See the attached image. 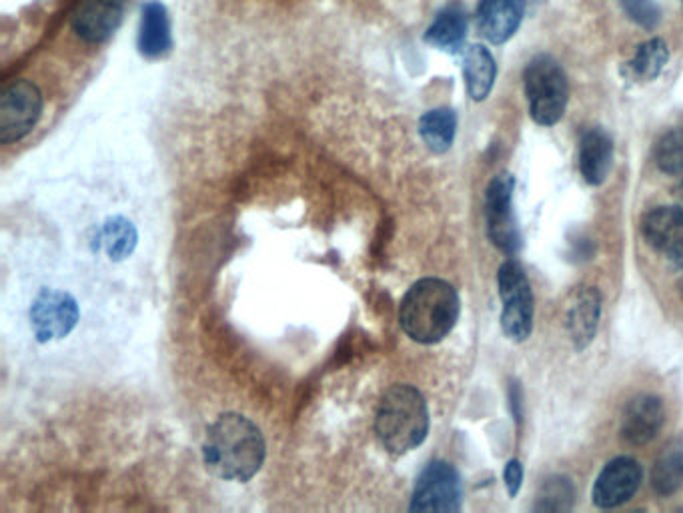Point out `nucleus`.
Here are the masks:
<instances>
[{"mask_svg": "<svg viewBox=\"0 0 683 513\" xmlns=\"http://www.w3.org/2000/svg\"><path fill=\"white\" fill-rule=\"evenodd\" d=\"M526 0H482L477 7V29L493 45H504L524 21Z\"/></svg>", "mask_w": 683, "mask_h": 513, "instance_id": "obj_13", "label": "nucleus"}, {"mask_svg": "<svg viewBox=\"0 0 683 513\" xmlns=\"http://www.w3.org/2000/svg\"><path fill=\"white\" fill-rule=\"evenodd\" d=\"M461 480L448 461H431L415 483L411 512L455 513L461 510Z\"/></svg>", "mask_w": 683, "mask_h": 513, "instance_id": "obj_7", "label": "nucleus"}, {"mask_svg": "<svg viewBox=\"0 0 683 513\" xmlns=\"http://www.w3.org/2000/svg\"><path fill=\"white\" fill-rule=\"evenodd\" d=\"M675 190H678V197H680V201L683 203V181L682 183H680V187H678V189Z\"/></svg>", "mask_w": 683, "mask_h": 513, "instance_id": "obj_28", "label": "nucleus"}, {"mask_svg": "<svg viewBox=\"0 0 683 513\" xmlns=\"http://www.w3.org/2000/svg\"><path fill=\"white\" fill-rule=\"evenodd\" d=\"M463 77L473 101H485L497 77V65L492 53L482 45H471L463 53Z\"/></svg>", "mask_w": 683, "mask_h": 513, "instance_id": "obj_18", "label": "nucleus"}, {"mask_svg": "<svg viewBox=\"0 0 683 513\" xmlns=\"http://www.w3.org/2000/svg\"><path fill=\"white\" fill-rule=\"evenodd\" d=\"M173 46L170 21L165 4L148 2L143 7V19L139 29V51L146 58L167 55Z\"/></svg>", "mask_w": 683, "mask_h": 513, "instance_id": "obj_16", "label": "nucleus"}, {"mask_svg": "<svg viewBox=\"0 0 683 513\" xmlns=\"http://www.w3.org/2000/svg\"><path fill=\"white\" fill-rule=\"evenodd\" d=\"M641 231L658 253L683 268V209L656 207L643 215Z\"/></svg>", "mask_w": 683, "mask_h": 513, "instance_id": "obj_12", "label": "nucleus"}, {"mask_svg": "<svg viewBox=\"0 0 683 513\" xmlns=\"http://www.w3.org/2000/svg\"><path fill=\"white\" fill-rule=\"evenodd\" d=\"M79 305L70 293L43 290L31 307V327L38 343L67 337L79 324Z\"/></svg>", "mask_w": 683, "mask_h": 513, "instance_id": "obj_9", "label": "nucleus"}, {"mask_svg": "<svg viewBox=\"0 0 683 513\" xmlns=\"http://www.w3.org/2000/svg\"><path fill=\"white\" fill-rule=\"evenodd\" d=\"M624 11L634 23L643 29H656L660 24L661 12L656 0H619Z\"/></svg>", "mask_w": 683, "mask_h": 513, "instance_id": "obj_26", "label": "nucleus"}, {"mask_svg": "<svg viewBox=\"0 0 683 513\" xmlns=\"http://www.w3.org/2000/svg\"><path fill=\"white\" fill-rule=\"evenodd\" d=\"M267 456L265 437L257 425L241 413H223L209 425L202 441V463L214 478L249 481L255 478Z\"/></svg>", "mask_w": 683, "mask_h": 513, "instance_id": "obj_1", "label": "nucleus"}, {"mask_svg": "<svg viewBox=\"0 0 683 513\" xmlns=\"http://www.w3.org/2000/svg\"><path fill=\"white\" fill-rule=\"evenodd\" d=\"M599 313H602V297L595 287H582L570 297L565 307V325L577 349L592 343Z\"/></svg>", "mask_w": 683, "mask_h": 513, "instance_id": "obj_15", "label": "nucleus"}, {"mask_svg": "<svg viewBox=\"0 0 683 513\" xmlns=\"http://www.w3.org/2000/svg\"><path fill=\"white\" fill-rule=\"evenodd\" d=\"M514 187H516L514 177L502 173L489 183L485 195L487 233L493 245L509 255L517 253L521 247V234L514 212Z\"/></svg>", "mask_w": 683, "mask_h": 513, "instance_id": "obj_8", "label": "nucleus"}, {"mask_svg": "<svg viewBox=\"0 0 683 513\" xmlns=\"http://www.w3.org/2000/svg\"><path fill=\"white\" fill-rule=\"evenodd\" d=\"M573 485L565 478H551L539 491L536 510L539 512H568L573 505Z\"/></svg>", "mask_w": 683, "mask_h": 513, "instance_id": "obj_25", "label": "nucleus"}, {"mask_svg": "<svg viewBox=\"0 0 683 513\" xmlns=\"http://www.w3.org/2000/svg\"><path fill=\"white\" fill-rule=\"evenodd\" d=\"M643 480V469L636 459L617 458L605 466L594 485V503L602 510H612L628 503Z\"/></svg>", "mask_w": 683, "mask_h": 513, "instance_id": "obj_10", "label": "nucleus"}, {"mask_svg": "<svg viewBox=\"0 0 683 513\" xmlns=\"http://www.w3.org/2000/svg\"><path fill=\"white\" fill-rule=\"evenodd\" d=\"M375 432L392 456L421 446L429 432V410L421 391L404 383L385 391L375 413Z\"/></svg>", "mask_w": 683, "mask_h": 513, "instance_id": "obj_3", "label": "nucleus"}, {"mask_svg": "<svg viewBox=\"0 0 683 513\" xmlns=\"http://www.w3.org/2000/svg\"><path fill=\"white\" fill-rule=\"evenodd\" d=\"M467 36V14L460 4H451L439 12L438 19L427 29L426 41L441 51L458 53Z\"/></svg>", "mask_w": 683, "mask_h": 513, "instance_id": "obj_19", "label": "nucleus"}, {"mask_svg": "<svg viewBox=\"0 0 683 513\" xmlns=\"http://www.w3.org/2000/svg\"><path fill=\"white\" fill-rule=\"evenodd\" d=\"M499 297H502V327L505 337L521 343L533 329V293L526 271L517 261H505L499 269Z\"/></svg>", "mask_w": 683, "mask_h": 513, "instance_id": "obj_5", "label": "nucleus"}, {"mask_svg": "<svg viewBox=\"0 0 683 513\" xmlns=\"http://www.w3.org/2000/svg\"><path fill=\"white\" fill-rule=\"evenodd\" d=\"M458 131V117L451 109H433L419 121V134L433 153H448Z\"/></svg>", "mask_w": 683, "mask_h": 513, "instance_id": "obj_21", "label": "nucleus"}, {"mask_svg": "<svg viewBox=\"0 0 683 513\" xmlns=\"http://www.w3.org/2000/svg\"><path fill=\"white\" fill-rule=\"evenodd\" d=\"M99 241L111 261H123L126 256L133 255L139 233H136L135 225L121 215H117L104 221L99 231Z\"/></svg>", "mask_w": 683, "mask_h": 513, "instance_id": "obj_22", "label": "nucleus"}, {"mask_svg": "<svg viewBox=\"0 0 683 513\" xmlns=\"http://www.w3.org/2000/svg\"><path fill=\"white\" fill-rule=\"evenodd\" d=\"M653 156L663 173L673 177L683 175V129H673L663 134L656 145Z\"/></svg>", "mask_w": 683, "mask_h": 513, "instance_id": "obj_24", "label": "nucleus"}, {"mask_svg": "<svg viewBox=\"0 0 683 513\" xmlns=\"http://www.w3.org/2000/svg\"><path fill=\"white\" fill-rule=\"evenodd\" d=\"M126 0H82L73 14V31L89 45H99L119 29Z\"/></svg>", "mask_w": 683, "mask_h": 513, "instance_id": "obj_11", "label": "nucleus"}, {"mask_svg": "<svg viewBox=\"0 0 683 513\" xmlns=\"http://www.w3.org/2000/svg\"><path fill=\"white\" fill-rule=\"evenodd\" d=\"M614 163V143L602 129L583 134L580 146V168L590 185H602Z\"/></svg>", "mask_w": 683, "mask_h": 513, "instance_id": "obj_17", "label": "nucleus"}, {"mask_svg": "<svg viewBox=\"0 0 683 513\" xmlns=\"http://www.w3.org/2000/svg\"><path fill=\"white\" fill-rule=\"evenodd\" d=\"M527 101L533 121L543 127L560 123L570 101L568 77L551 56H536L526 68Z\"/></svg>", "mask_w": 683, "mask_h": 513, "instance_id": "obj_4", "label": "nucleus"}, {"mask_svg": "<svg viewBox=\"0 0 683 513\" xmlns=\"http://www.w3.org/2000/svg\"><path fill=\"white\" fill-rule=\"evenodd\" d=\"M460 319V295L448 281L427 277L405 293L399 325L417 343L433 346L445 339Z\"/></svg>", "mask_w": 683, "mask_h": 513, "instance_id": "obj_2", "label": "nucleus"}, {"mask_svg": "<svg viewBox=\"0 0 683 513\" xmlns=\"http://www.w3.org/2000/svg\"><path fill=\"white\" fill-rule=\"evenodd\" d=\"M505 488L509 491L511 498H516L517 491L521 490V483H524V466L521 461L511 459L504 469Z\"/></svg>", "mask_w": 683, "mask_h": 513, "instance_id": "obj_27", "label": "nucleus"}, {"mask_svg": "<svg viewBox=\"0 0 683 513\" xmlns=\"http://www.w3.org/2000/svg\"><path fill=\"white\" fill-rule=\"evenodd\" d=\"M665 422V412L660 397L638 395L626 405L621 413V436L631 446H646L660 434Z\"/></svg>", "mask_w": 683, "mask_h": 513, "instance_id": "obj_14", "label": "nucleus"}, {"mask_svg": "<svg viewBox=\"0 0 683 513\" xmlns=\"http://www.w3.org/2000/svg\"><path fill=\"white\" fill-rule=\"evenodd\" d=\"M651 485L660 495H672L683 485V441H672L651 469Z\"/></svg>", "mask_w": 683, "mask_h": 513, "instance_id": "obj_20", "label": "nucleus"}, {"mask_svg": "<svg viewBox=\"0 0 683 513\" xmlns=\"http://www.w3.org/2000/svg\"><path fill=\"white\" fill-rule=\"evenodd\" d=\"M43 92L31 80H14L0 97V141L14 143L31 133L43 114Z\"/></svg>", "mask_w": 683, "mask_h": 513, "instance_id": "obj_6", "label": "nucleus"}, {"mask_svg": "<svg viewBox=\"0 0 683 513\" xmlns=\"http://www.w3.org/2000/svg\"><path fill=\"white\" fill-rule=\"evenodd\" d=\"M668 58H670L668 45L661 39H651L648 43L639 46L636 56L629 61L628 68L631 78L641 80V83L653 80L660 75L661 68L665 67Z\"/></svg>", "mask_w": 683, "mask_h": 513, "instance_id": "obj_23", "label": "nucleus"}]
</instances>
